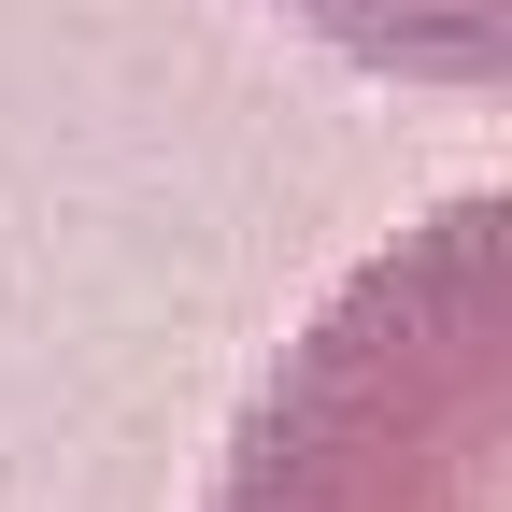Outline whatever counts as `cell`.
Returning a JSON list of instances; mask_svg holds the SVG:
<instances>
[{"label":"cell","mask_w":512,"mask_h":512,"mask_svg":"<svg viewBox=\"0 0 512 512\" xmlns=\"http://www.w3.org/2000/svg\"><path fill=\"white\" fill-rule=\"evenodd\" d=\"M200 512H512V185L413 214L299 313Z\"/></svg>","instance_id":"1"},{"label":"cell","mask_w":512,"mask_h":512,"mask_svg":"<svg viewBox=\"0 0 512 512\" xmlns=\"http://www.w3.org/2000/svg\"><path fill=\"white\" fill-rule=\"evenodd\" d=\"M285 29H313L328 57L427 100H512V0H271Z\"/></svg>","instance_id":"2"}]
</instances>
